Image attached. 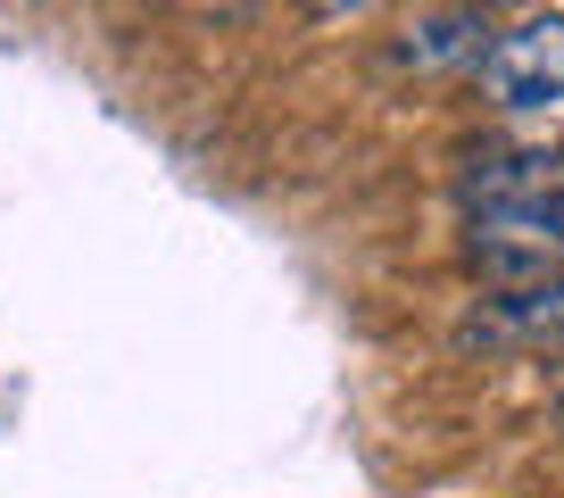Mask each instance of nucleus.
I'll return each instance as SVG.
<instances>
[{
	"mask_svg": "<svg viewBox=\"0 0 564 498\" xmlns=\"http://www.w3.org/2000/svg\"><path fill=\"white\" fill-rule=\"evenodd\" d=\"M465 267H474L490 291L498 283H531V274H556L564 267V183L465 208Z\"/></svg>",
	"mask_w": 564,
	"mask_h": 498,
	"instance_id": "f257e3e1",
	"label": "nucleus"
},
{
	"mask_svg": "<svg viewBox=\"0 0 564 498\" xmlns=\"http://www.w3.org/2000/svg\"><path fill=\"white\" fill-rule=\"evenodd\" d=\"M474 100L498 108V117H531V108L564 100V9H540V18L490 34V51L474 58Z\"/></svg>",
	"mask_w": 564,
	"mask_h": 498,
	"instance_id": "f03ea898",
	"label": "nucleus"
},
{
	"mask_svg": "<svg viewBox=\"0 0 564 498\" xmlns=\"http://www.w3.org/2000/svg\"><path fill=\"white\" fill-rule=\"evenodd\" d=\"M490 0H432L399 25L390 42V67L399 75H474V58L490 51Z\"/></svg>",
	"mask_w": 564,
	"mask_h": 498,
	"instance_id": "7ed1b4c3",
	"label": "nucleus"
},
{
	"mask_svg": "<svg viewBox=\"0 0 564 498\" xmlns=\"http://www.w3.org/2000/svg\"><path fill=\"white\" fill-rule=\"evenodd\" d=\"M457 340L465 349H564V267L531 283H498Z\"/></svg>",
	"mask_w": 564,
	"mask_h": 498,
	"instance_id": "20e7f679",
	"label": "nucleus"
},
{
	"mask_svg": "<svg viewBox=\"0 0 564 498\" xmlns=\"http://www.w3.org/2000/svg\"><path fill=\"white\" fill-rule=\"evenodd\" d=\"M547 183H564V159L556 150H531V142H490L465 159L457 192L465 208H481V199H514V192H547Z\"/></svg>",
	"mask_w": 564,
	"mask_h": 498,
	"instance_id": "39448f33",
	"label": "nucleus"
},
{
	"mask_svg": "<svg viewBox=\"0 0 564 498\" xmlns=\"http://www.w3.org/2000/svg\"><path fill=\"white\" fill-rule=\"evenodd\" d=\"M373 9H390V0H300L307 25H349V18H373Z\"/></svg>",
	"mask_w": 564,
	"mask_h": 498,
	"instance_id": "423d86ee",
	"label": "nucleus"
},
{
	"mask_svg": "<svg viewBox=\"0 0 564 498\" xmlns=\"http://www.w3.org/2000/svg\"><path fill=\"white\" fill-rule=\"evenodd\" d=\"M490 9H531V0H490Z\"/></svg>",
	"mask_w": 564,
	"mask_h": 498,
	"instance_id": "0eeeda50",
	"label": "nucleus"
},
{
	"mask_svg": "<svg viewBox=\"0 0 564 498\" xmlns=\"http://www.w3.org/2000/svg\"><path fill=\"white\" fill-rule=\"evenodd\" d=\"M556 432H564V399H556Z\"/></svg>",
	"mask_w": 564,
	"mask_h": 498,
	"instance_id": "6e6552de",
	"label": "nucleus"
}]
</instances>
